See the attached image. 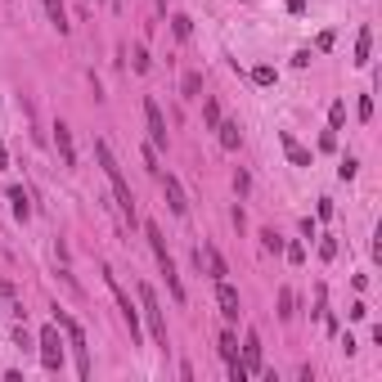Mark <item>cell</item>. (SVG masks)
<instances>
[{
	"label": "cell",
	"instance_id": "obj_1",
	"mask_svg": "<svg viewBox=\"0 0 382 382\" xmlns=\"http://www.w3.org/2000/svg\"><path fill=\"white\" fill-rule=\"evenodd\" d=\"M95 158H99V167H104V176H108V184H113V198H117V207H122V216L126 220H135V193H131V184H126V176H122V167H117V158H113V149H108L104 140L95 144Z\"/></svg>",
	"mask_w": 382,
	"mask_h": 382
},
{
	"label": "cell",
	"instance_id": "obj_2",
	"mask_svg": "<svg viewBox=\"0 0 382 382\" xmlns=\"http://www.w3.org/2000/svg\"><path fill=\"white\" fill-rule=\"evenodd\" d=\"M140 310H144V324H149L153 342L167 346V319H162V306H158V293L149 284H140Z\"/></svg>",
	"mask_w": 382,
	"mask_h": 382
},
{
	"label": "cell",
	"instance_id": "obj_3",
	"mask_svg": "<svg viewBox=\"0 0 382 382\" xmlns=\"http://www.w3.org/2000/svg\"><path fill=\"white\" fill-rule=\"evenodd\" d=\"M54 324L67 333V346H72V355H76V373H81V378H90V351H86V333H81V324H76L72 315H63V310H59Z\"/></svg>",
	"mask_w": 382,
	"mask_h": 382
},
{
	"label": "cell",
	"instance_id": "obj_4",
	"mask_svg": "<svg viewBox=\"0 0 382 382\" xmlns=\"http://www.w3.org/2000/svg\"><path fill=\"white\" fill-rule=\"evenodd\" d=\"M36 346H41V364H45V373H59V369H63V337H59V324L41 328Z\"/></svg>",
	"mask_w": 382,
	"mask_h": 382
},
{
	"label": "cell",
	"instance_id": "obj_5",
	"mask_svg": "<svg viewBox=\"0 0 382 382\" xmlns=\"http://www.w3.org/2000/svg\"><path fill=\"white\" fill-rule=\"evenodd\" d=\"M104 284H108V293L117 297V306H122V319H126V328H131V342H140V310L131 306V297L122 293V284H117V275L108 266H104Z\"/></svg>",
	"mask_w": 382,
	"mask_h": 382
},
{
	"label": "cell",
	"instance_id": "obj_6",
	"mask_svg": "<svg viewBox=\"0 0 382 382\" xmlns=\"http://www.w3.org/2000/svg\"><path fill=\"white\" fill-rule=\"evenodd\" d=\"M144 126H149V144L153 149H167V122H162L158 99H144Z\"/></svg>",
	"mask_w": 382,
	"mask_h": 382
},
{
	"label": "cell",
	"instance_id": "obj_7",
	"mask_svg": "<svg viewBox=\"0 0 382 382\" xmlns=\"http://www.w3.org/2000/svg\"><path fill=\"white\" fill-rule=\"evenodd\" d=\"M216 306H220V315L234 324L239 319V310H243V301H239V288L229 284V279H216Z\"/></svg>",
	"mask_w": 382,
	"mask_h": 382
},
{
	"label": "cell",
	"instance_id": "obj_8",
	"mask_svg": "<svg viewBox=\"0 0 382 382\" xmlns=\"http://www.w3.org/2000/svg\"><path fill=\"white\" fill-rule=\"evenodd\" d=\"M279 144H284V153H288V162H293V167H310V162H315V158H310V149H306L293 131H279Z\"/></svg>",
	"mask_w": 382,
	"mask_h": 382
},
{
	"label": "cell",
	"instance_id": "obj_9",
	"mask_svg": "<svg viewBox=\"0 0 382 382\" xmlns=\"http://www.w3.org/2000/svg\"><path fill=\"white\" fill-rule=\"evenodd\" d=\"M193 266H207L211 270V279H225L229 275V266H225V257H220V252L216 248H211V243H207V248H198V252H193Z\"/></svg>",
	"mask_w": 382,
	"mask_h": 382
},
{
	"label": "cell",
	"instance_id": "obj_10",
	"mask_svg": "<svg viewBox=\"0 0 382 382\" xmlns=\"http://www.w3.org/2000/svg\"><path fill=\"white\" fill-rule=\"evenodd\" d=\"M162 193H167V207H171L176 216H184V211H189V198H184V184L176 180V176H162Z\"/></svg>",
	"mask_w": 382,
	"mask_h": 382
},
{
	"label": "cell",
	"instance_id": "obj_11",
	"mask_svg": "<svg viewBox=\"0 0 382 382\" xmlns=\"http://www.w3.org/2000/svg\"><path fill=\"white\" fill-rule=\"evenodd\" d=\"M243 369L261 373V333L257 328H248V337H243Z\"/></svg>",
	"mask_w": 382,
	"mask_h": 382
},
{
	"label": "cell",
	"instance_id": "obj_12",
	"mask_svg": "<svg viewBox=\"0 0 382 382\" xmlns=\"http://www.w3.org/2000/svg\"><path fill=\"white\" fill-rule=\"evenodd\" d=\"M54 144H59L63 167H76V149H72V131H67V122H54Z\"/></svg>",
	"mask_w": 382,
	"mask_h": 382
},
{
	"label": "cell",
	"instance_id": "obj_13",
	"mask_svg": "<svg viewBox=\"0 0 382 382\" xmlns=\"http://www.w3.org/2000/svg\"><path fill=\"white\" fill-rule=\"evenodd\" d=\"M158 266H162V275H167V288H171V297H176V301H184V284H180V275H176L171 252H162V257H158Z\"/></svg>",
	"mask_w": 382,
	"mask_h": 382
},
{
	"label": "cell",
	"instance_id": "obj_14",
	"mask_svg": "<svg viewBox=\"0 0 382 382\" xmlns=\"http://www.w3.org/2000/svg\"><path fill=\"white\" fill-rule=\"evenodd\" d=\"M5 198H10V207H14V216H19V220L32 216V202H28V193H23V184H10V193H5Z\"/></svg>",
	"mask_w": 382,
	"mask_h": 382
},
{
	"label": "cell",
	"instance_id": "obj_15",
	"mask_svg": "<svg viewBox=\"0 0 382 382\" xmlns=\"http://www.w3.org/2000/svg\"><path fill=\"white\" fill-rule=\"evenodd\" d=\"M45 14H50V23L59 28V36H67V28H72V23H67V10H63V0H45Z\"/></svg>",
	"mask_w": 382,
	"mask_h": 382
},
{
	"label": "cell",
	"instance_id": "obj_16",
	"mask_svg": "<svg viewBox=\"0 0 382 382\" xmlns=\"http://www.w3.org/2000/svg\"><path fill=\"white\" fill-rule=\"evenodd\" d=\"M369 50H373V32L360 28V36H355V67H369Z\"/></svg>",
	"mask_w": 382,
	"mask_h": 382
},
{
	"label": "cell",
	"instance_id": "obj_17",
	"mask_svg": "<svg viewBox=\"0 0 382 382\" xmlns=\"http://www.w3.org/2000/svg\"><path fill=\"white\" fill-rule=\"evenodd\" d=\"M216 131H220V149H239V144H243V131H239V122H220Z\"/></svg>",
	"mask_w": 382,
	"mask_h": 382
},
{
	"label": "cell",
	"instance_id": "obj_18",
	"mask_svg": "<svg viewBox=\"0 0 382 382\" xmlns=\"http://www.w3.org/2000/svg\"><path fill=\"white\" fill-rule=\"evenodd\" d=\"M216 346H220V360H225V364H234V360H239V337L229 333V328L216 337Z\"/></svg>",
	"mask_w": 382,
	"mask_h": 382
},
{
	"label": "cell",
	"instance_id": "obj_19",
	"mask_svg": "<svg viewBox=\"0 0 382 382\" xmlns=\"http://www.w3.org/2000/svg\"><path fill=\"white\" fill-rule=\"evenodd\" d=\"M297 315V297L293 288H279V319H293Z\"/></svg>",
	"mask_w": 382,
	"mask_h": 382
},
{
	"label": "cell",
	"instance_id": "obj_20",
	"mask_svg": "<svg viewBox=\"0 0 382 382\" xmlns=\"http://www.w3.org/2000/svg\"><path fill=\"white\" fill-rule=\"evenodd\" d=\"M198 90H202V76H198V72H184V76H180V95H184V99H198Z\"/></svg>",
	"mask_w": 382,
	"mask_h": 382
},
{
	"label": "cell",
	"instance_id": "obj_21",
	"mask_svg": "<svg viewBox=\"0 0 382 382\" xmlns=\"http://www.w3.org/2000/svg\"><path fill=\"white\" fill-rule=\"evenodd\" d=\"M202 122H207L211 131H216V126L225 122V117H220V104H216V99H207V104H202Z\"/></svg>",
	"mask_w": 382,
	"mask_h": 382
},
{
	"label": "cell",
	"instance_id": "obj_22",
	"mask_svg": "<svg viewBox=\"0 0 382 382\" xmlns=\"http://www.w3.org/2000/svg\"><path fill=\"white\" fill-rule=\"evenodd\" d=\"M275 67H270V63H261V67H252V81H257V86H275Z\"/></svg>",
	"mask_w": 382,
	"mask_h": 382
},
{
	"label": "cell",
	"instance_id": "obj_23",
	"mask_svg": "<svg viewBox=\"0 0 382 382\" xmlns=\"http://www.w3.org/2000/svg\"><path fill=\"white\" fill-rule=\"evenodd\" d=\"M261 248H266V252H275V257H279V252H284V239H279L275 229H261Z\"/></svg>",
	"mask_w": 382,
	"mask_h": 382
},
{
	"label": "cell",
	"instance_id": "obj_24",
	"mask_svg": "<svg viewBox=\"0 0 382 382\" xmlns=\"http://www.w3.org/2000/svg\"><path fill=\"white\" fill-rule=\"evenodd\" d=\"M171 32H176L180 41H189V36H193V23L184 19V14H176V19H171Z\"/></svg>",
	"mask_w": 382,
	"mask_h": 382
},
{
	"label": "cell",
	"instance_id": "obj_25",
	"mask_svg": "<svg viewBox=\"0 0 382 382\" xmlns=\"http://www.w3.org/2000/svg\"><path fill=\"white\" fill-rule=\"evenodd\" d=\"M131 67H135V72H149V50H144V45L131 50Z\"/></svg>",
	"mask_w": 382,
	"mask_h": 382
},
{
	"label": "cell",
	"instance_id": "obj_26",
	"mask_svg": "<svg viewBox=\"0 0 382 382\" xmlns=\"http://www.w3.org/2000/svg\"><path fill=\"white\" fill-rule=\"evenodd\" d=\"M342 122H346V104H342V99H337V104L328 108V131H337V126H342Z\"/></svg>",
	"mask_w": 382,
	"mask_h": 382
},
{
	"label": "cell",
	"instance_id": "obj_27",
	"mask_svg": "<svg viewBox=\"0 0 382 382\" xmlns=\"http://www.w3.org/2000/svg\"><path fill=\"white\" fill-rule=\"evenodd\" d=\"M284 257L293 261V266H301V261H306V248H301V243H284Z\"/></svg>",
	"mask_w": 382,
	"mask_h": 382
},
{
	"label": "cell",
	"instance_id": "obj_28",
	"mask_svg": "<svg viewBox=\"0 0 382 382\" xmlns=\"http://www.w3.org/2000/svg\"><path fill=\"white\" fill-rule=\"evenodd\" d=\"M355 171H360V162H355V158H342V167H337V176H342V180H355Z\"/></svg>",
	"mask_w": 382,
	"mask_h": 382
},
{
	"label": "cell",
	"instance_id": "obj_29",
	"mask_svg": "<svg viewBox=\"0 0 382 382\" xmlns=\"http://www.w3.org/2000/svg\"><path fill=\"white\" fill-rule=\"evenodd\" d=\"M360 122H373V95H369V90L360 95Z\"/></svg>",
	"mask_w": 382,
	"mask_h": 382
},
{
	"label": "cell",
	"instance_id": "obj_30",
	"mask_svg": "<svg viewBox=\"0 0 382 382\" xmlns=\"http://www.w3.org/2000/svg\"><path fill=\"white\" fill-rule=\"evenodd\" d=\"M319 149L333 153V149H337V131H324V135H319Z\"/></svg>",
	"mask_w": 382,
	"mask_h": 382
},
{
	"label": "cell",
	"instance_id": "obj_31",
	"mask_svg": "<svg viewBox=\"0 0 382 382\" xmlns=\"http://www.w3.org/2000/svg\"><path fill=\"white\" fill-rule=\"evenodd\" d=\"M319 257L333 261V257H337V239H324V243H319Z\"/></svg>",
	"mask_w": 382,
	"mask_h": 382
},
{
	"label": "cell",
	"instance_id": "obj_32",
	"mask_svg": "<svg viewBox=\"0 0 382 382\" xmlns=\"http://www.w3.org/2000/svg\"><path fill=\"white\" fill-rule=\"evenodd\" d=\"M14 342H19L23 351H32V333H28V328H14Z\"/></svg>",
	"mask_w": 382,
	"mask_h": 382
},
{
	"label": "cell",
	"instance_id": "obj_33",
	"mask_svg": "<svg viewBox=\"0 0 382 382\" xmlns=\"http://www.w3.org/2000/svg\"><path fill=\"white\" fill-rule=\"evenodd\" d=\"M234 189H239V193H248V189H252V180H248V171H234Z\"/></svg>",
	"mask_w": 382,
	"mask_h": 382
},
{
	"label": "cell",
	"instance_id": "obj_34",
	"mask_svg": "<svg viewBox=\"0 0 382 382\" xmlns=\"http://www.w3.org/2000/svg\"><path fill=\"white\" fill-rule=\"evenodd\" d=\"M0 301H14V284H0Z\"/></svg>",
	"mask_w": 382,
	"mask_h": 382
},
{
	"label": "cell",
	"instance_id": "obj_35",
	"mask_svg": "<svg viewBox=\"0 0 382 382\" xmlns=\"http://www.w3.org/2000/svg\"><path fill=\"white\" fill-rule=\"evenodd\" d=\"M0 171H10V153H5V144H0Z\"/></svg>",
	"mask_w": 382,
	"mask_h": 382
}]
</instances>
